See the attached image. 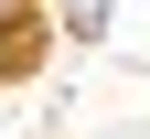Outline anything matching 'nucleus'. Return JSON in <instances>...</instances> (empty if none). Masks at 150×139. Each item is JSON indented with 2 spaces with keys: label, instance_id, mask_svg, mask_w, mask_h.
Listing matches in <instances>:
<instances>
[{
  "label": "nucleus",
  "instance_id": "nucleus-1",
  "mask_svg": "<svg viewBox=\"0 0 150 139\" xmlns=\"http://www.w3.org/2000/svg\"><path fill=\"white\" fill-rule=\"evenodd\" d=\"M54 11H64L75 32H97V22H107V0H54Z\"/></svg>",
  "mask_w": 150,
  "mask_h": 139
}]
</instances>
